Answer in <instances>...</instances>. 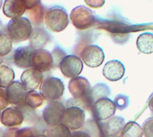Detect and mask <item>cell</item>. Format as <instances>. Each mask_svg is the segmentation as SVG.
Listing matches in <instances>:
<instances>
[{
    "mask_svg": "<svg viewBox=\"0 0 153 137\" xmlns=\"http://www.w3.org/2000/svg\"><path fill=\"white\" fill-rule=\"evenodd\" d=\"M149 108H150V109L153 112V96L151 98V100L149 101Z\"/></svg>",
    "mask_w": 153,
    "mask_h": 137,
    "instance_id": "836d02e7",
    "label": "cell"
},
{
    "mask_svg": "<svg viewBox=\"0 0 153 137\" xmlns=\"http://www.w3.org/2000/svg\"><path fill=\"white\" fill-rule=\"evenodd\" d=\"M91 109L94 117L98 120L104 121L111 118L115 115L117 106L110 99L102 97L93 103Z\"/></svg>",
    "mask_w": 153,
    "mask_h": 137,
    "instance_id": "9c48e42d",
    "label": "cell"
},
{
    "mask_svg": "<svg viewBox=\"0 0 153 137\" xmlns=\"http://www.w3.org/2000/svg\"><path fill=\"white\" fill-rule=\"evenodd\" d=\"M31 67L42 74L51 70L54 67V58L48 50L42 48L34 50L30 58Z\"/></svg>",
    "mask_w": 153,
    "mask_h": 137,
    "instance_id": "30bf717a",
    "label": "cell"
},
{
    "mask_svg": "<svg viewBox=\"0 0 153 137\" xmlns=\"http://www.w3.org/2000/svg\"><path fill=\"white\" fill-rule=\"evenodd\" d=\"M0 120H1V112H0Z\"/></svg>",
    "mask_w": 153,
    "mask_h": 137,
    "instance_id": "74e56055",
    "label": "cell"
},
{
    "mask_svg": "<svg viewBox=\"0 0 153 137\" xmlns=\"http://www.w3.org/2000/svg\"><path fill=\"white\" fill-rule=\"evenodd\" d=\"M33 51L34 50L30 46L17 48L13 53V63L19 68H31L30 58Z\"/></svg>",
    "mask_w": 153,
    "mask_h": 137,
    "instance_id": "2e32d148",
    "label": "cell"
},
{
    "mask_svg": "<svg viewBox=\"0 0 153 137\" xmlns=\"http://www.w3.org/2000/svg\"><path fill=\"white\" fill-rule=\"evenodd\" d=\"M22 2L26 7V10H31L41 4L40 0H22Z\"/></svg>",
    "mask_w": 153,
    "mask_h": 137,
    "instance_id": "4dcf8cb0",
    "label": "cell"
},
{
    "mask_svg": "<svg viewBox=\"0 0 153 137\" xmlns=\"http://www.w3.org/2000/svg\"><path fill=\"white\" fill-rule=\"evenodd\" d=\"M65 111V105L58 101H49L42 112L44 122L50 127L62 124L63 117Z\"/></svg>",
    "mask_w": 153,
    "mask_h": 137,
    "instance_id": "5b68a950",
    "label": "cell"
},
{
    "mask_svg": "<svg viewBox=\"0 0 153 137\" xmlns=\"http://www.w3.org/2000/svg\"><path fill=\"white\" fill-rule=\"evenodd\" d=\"M1 7H3V0H0V9Z\"/></svg>",
    "mask_w": 153,
    "mask_h": 137,
    "instance_id": "d590c367",
    "label": "cell"
},
{
    "mask_svg": "<svg viewBox=\"0 0 153 137\" xmlns=\"http://www.w3.org/2000/svg\"><path fill=\"white\" fill-rule=\"evenodd\" d=\"M46 13L47 11L45 9V6L40 4L35 8L29 10V20L35 27H40V25L43 23Z\"/></svg>",
    "mask_w": 153,
    "mask_h": 137,
    "instance_id": "7402d4cb",
    "label": "cell"
},
{
    "mask_svg": "<svg viewBox=\"0 0 153 137\" xmlns=\"http://www.w3.org/2000/svg\"><path fill=\"white\" fill-rule=\"evenodd\" d=\"M25 11L26 7L22 0H5L3 4L4 14L11 19L22 17Z\"/></svg>",
    "mask_w": 153,
    "mask_h": 137,
    "instance_id": "d6986e66",
    "label": "cell"
},
{
    "mask_svg": "<svg viewBox=\"0 0 153 137\" xmlns=\"http://www.w3.org/2000/svg\"><path fill=\"white\" fill-rule=\"evenodd\" d=\"M71 135L72 134L67 127L63 124H59L50 127L47 131L46 136L48 137H71Z\"/></svg>",
    "mask_w": 153,
    "mask_h": 137,
    "instance_id": "484cf974",
    "label": "cell"
},
{
    "mask_svg": "<svg viewBox=\"0 0 153 137\" xmlns=\"http://www.w3.org/2000/svg\"><path fill=\"white\" fill-rule=\"evenodd\" d=\"M15 74L13 70L7 65H0V88L6 89L13 82H14Z\"/></svg>",
    "mask_w": 153,
    "mask_h": 137,
    "instance_id": "44dd1931",
    "label": "cell"
},
{
    "mask_svg": "<svg viewBox=\"0 0 153 137\" xmlns=\"http://www.w3.org/2000/svg\"><path fill=\"white\" fill-rule=\"evenodd\" d=\"M44 97L40 92H38L36 91L28 92L26 100H25V105L32 109L39 108L43 102H44Z\"/></svg>",
    "mask_w": 153,
    "mask_h": 137,
    "instance_id": "cb8c5ba5",
    "label": "cell"
},
{
    "mask_svg": "<svg viewBox=\"0 0 153 137\" xmlns=\"http://www.w3.org/2000/svg\"><path fill=\"white\" fill-rule=\"evenodd\" d=\"M143 136L145 137H153V117L148 118L143 126Z\"/></svg>",
    "mask_w": 153,
    "mask_h": 137,
    "instance_id": "83f0119b",
    "label": "cell"
},
{
    "mask_svg": "<svg viewBox=\"0 0 153 137\" xmlns=\"http://www.w3.org/2000/svg\"><path fill=\"white\" fill-rule=\"evenodd\" d=\"M51 40V37L48 32L42 27H33L31 34L29 38V46L33 50L44 48L48 43Z\"/></svg>",
    "mask_w": 153,
    "mask_h": 137,
    "instance_id": "9a60e30c",
    "label": "cell"
},
{
    "mask_svg": "<svg viewBox=\"0 0 153 137\" xmlns=\"http://www.w3.org/2000/svg\"><path fill=\"white\" fill-rule=\"evenodd\" d=\"M24 121V116L22 110L18 107L6 108L1 112V120L3 126L6 127H20Z\"/></svg>",
    "mask_w": 153,
    "mask_h": 137,
    "instance_id": "5bb4252c",
    "label": "cell"
},
{
    "mask_svg": "<svg viewBox=\"0 0 153 137\" xmlns=\"http://www.w3.org/2000/svg\"><path fill=\"white\" fill-rule=\"evenodd\" d=\"M125 119L120 117H112L103 123L102 129L106 137H118L125 127Z\"/></svg>",
    "mask_w": 153,
    "mask_h": 137,
    "instance_id": "ac0fdd59",
    "label": "cell"
},
{
    "mask_svg": "<svg viewBox=\"0 0 153 137\" xmlns=\"http://www.w3.org/2000/svg\"><path fill=\"white\" fill-rule=\"evenodd\" d=\"M43 74L34 68H28L21 75V83L28 92L39 89L43 83Z\"/></svg>",
    "mask_w": 153,
    "mask_h": 137,
    "instance_id": "4fadbf2b",
    "label": "cell"
},
{
    "mask_svg": "<svg viewBox=\"0 0 153 137\" xmlns=\"http://www.w3.org/2000/svg\"><path fill=\"white\" fill-rule=\"evenodd\" d=\"M38 136L35 129L30 127H25L19 130H16L14 137H36Z\"/></svg>",
    "mask_w": 153,
    "mask_h": 137,
    "instance_id": "4316f807",
    "label": "cell"
},
{
    "mask_svg": "<svg viewBox=\"0 0 153 137\" xmlns=\"http://www.w3.org/2000/svg\"><path fill=\"white\" fill-rule=\"evenodd\" d=\"M143 127L134 121L126 123L121 133V137H143Z\"/></svg>",
    "mask_w": 153,
    "mask_h": 137,
    "instance_id": "603a6c76",
    "label": "cell"
},
{
    "mask_svg": "<svg viewBox=\"0 0 153 137\" xmlns=\"http://www.w3.org/2000/svg\"><path fill=\"white\" fill-rule=\"evenodd\" d=\"M44 22L48 30L54 32L63 31L69 24L67 11L60 5H54L47 10Z\"/></svg>",
    "mask_w": 153,
    "mask_h": 137,
    "instance_id": "7a4b0ae2",
    "label": "cell"
},
{
    "mask_svg": "<svg viewBox=\"0 0 153 137\" xmlns=\"http://www.w3.org/2000/svg\"><path fill=\"white\" fill-rule=\"evenodd\" d=\"M13 48V41L6 32L0 33V57H6Z\"/></svg>",
    "mask_w": 153,
    "mask_h": 137,
    "instance_id": "d4e9b609",
    "label": "cell"
},
{
    "mask_svg": "<svg viewBox=\"0 0 153 137\" xmlns=\"http://www.w3.org/2000/svg\"><path fill=\"white\" fill-rule=\"evenodd\" d=\"M36 137H48L46 135H38Z\"/></svg>",
    "mask_w": 153,
    "mask_h": 137,
    "instance_id": "e575fe53",
    "label": "cell"
},
{
    "mask_svg": "<svg viewBox=\"0 0 153 137\" xmlns=\"http://www.w3.org/2000/svg\"><path fill=\"white\" fill-rule=\"evenodd\" d=\"M32 29L33 27L30 21L22 16L12 19L6 25L5 32L13 43H20L29 39Z\"/></svg>",
    "mask_w": 153,
    "mask_h": 137,
    "instance_id": "6da1fadb",
    "label": "cell"
},
{
    "mask_svg": "<svg viewBox=\"0 0 153 137\" xmlns=\"http://www.w3.org/2000/svg\"><path fill=\"white\" fill-rule=\"evenodd\" d=\"M103 75L111 82H117L125 74L126 68L125 66L118 60H111L106 63L103 67Z\"/></svg>",
    "mask_w": 153,
    "mask_h": 137,
    "instance_id": "e0dca14e",
    "label": "cell"
},
{
    "mask_svg": "<svg viewBox=\"0 0 153 137\" xmlns=\"http://www.w3.org/2000/svg\"><path fill=\"white\" fill-rule=\"evenodd\" d=\"M6 95L11 105L22 107L25 105V100L28 91L25 89L21 81L13 82L6 89Z\"/></svg>",
    "mask_w": 153,
    "mask_h": 137,
    "instance_id": "7c38bea8",
    "label": "cell"
},
{
    "mask_svg": "<svg viewBox=\"0 0 153 137\" xmlns=\"http://www.w3.org/2000/svg\"><path fill=\"white\" fill-rule=\"evenodd\" d=\"M61 73L67 78H75L79 76L83 69L82 60L74 55L65 56L59 63Z\"/></svg>",
    "mask_w": 153,
    "mask_h": 137,
    "instance_id": "ba28073f",
    "label": "cell"
},
{
    "mask_svg": "<svg viewBox=\"0 0 153 137\" xmlns=\"http://www.w3.org/2000/svg\"><path fill=\"white\" fill-rule=\"evenodd\" d=\"M65 85L63 82L56 77H47L40 87V93L45 100L48 101H58L64 94Z\"/></svg>",
    "mask_w": 153,
    "mask_h": 137,
    "instance_id": "277c9868",
    "label": "cell"
},
{
    "mask_svg": "<svg viewBox=\"0 0 153 137\" xmlns=\"http://www.w3.org/2000/svg\"><path fill=\"white\" fill-rule=\"evenodd\" d=\"M85 4L91 8H100L105 4L106 0H84Z\"/></svg>",
    "mask_w": 153,
    "mask_h": 137,
    "instance_id": "f546056e",
    "label": "cell"
},
{
    "mask_svg": "<svg viewBox=\"0 0 153 137\" xmlns=\"http://www.w3.org/2000/svg\"><path fill=\"white\" fill-rule=\"evenodd\" d=\"M136 46L139 51L143 54L153 53V33H142L137 38Z\"/></svg>",
    "mask_w": 153,
    "mask_h": 137,
    "instance_id": "ffe728a7",
    "label": "cell"
},
{
    "mask_svg": "<svg viewBox=\"0 0 153 137\" xmlns=\"http://www.w3.org/2000/svg\"><path fill=\"white\" fill-rule=\"evenodd\" d=\"M71 137H91V136L83 131H76L71 135Z\"/></svg>",
    "mask_w": 153,
    "mask_h": 137,
    "instance_id": "1f68e13d",
    "label": "cell"
},
{
    "mask_svg": "<svg viewBox=\"0 0 153 137\" xmlns=\"http://www.w3.org/2000/svg\"><path fill=\"white\" fill-rule=\"evenodd\" d=\"M9 101L6 95V92L4 88H0V112L4 110L9 105Z\"/></svg>",
    "mask_w": 153,
    "mask_h": 137,
    "instance_id": "f1b7e54d",
    "label": "cell"
},
{
    "mask_svg": "<svg viewBox=\"0 0 153 137\" xmlns=\"http://www.w3.org/2000/svg\"><path fill=\"white\" fill-rule=\"evenodd\" d=\"M81 57L82 62L91 68L100 66L105 59L103 50L97 45H89L85 47L81 53Z\"/></svg>",
    "mask_w": 153,
    "mask_h": 137,
    "instance_id": "8fae6325",
    "label": "cell"
},
{
    "mask_svg": "<svg viewBox=\"0 0 153 137\" xmlns=\"http://www.w3.org/2000/svg\"><path fill=\"white\" fill-rule=\"evenodd\" d=\"M85 121L84 110L78 106L72 105L65 109L62 124L69 130H77L81 128Z\"/></svg>",
    "mask_w": 153,
    "mask_h": 137,
    "instance_id": "52a82bcc",
    "label": "cell"
},
{
    "mask_svg": "<svg viewBox=\"0 0 153 137\" xmlns=\"http://www.w3.org/2000/svg\"><path fill=\"white\" fill-rule=\"evenodd\" d=\"M70 20L73 25L78 30H86L95 23L93 12L85 5H79L74 8L70 13Z\"/></svg>",
    "mask_w": 153,
    "mask_h": 137,
    "instance_id": "3957f363",
    "label": "cell"
},
{
    "mask_svg": "<svg viewBox=\"0 0 153 137\" xmlns=\"http://www.w3.org/2000/svg\"><path fill=\"white\" fill-rule=\"evenodd\" d=\"M68 89L74 100L84 102L91 99V87L89 81L82 77L77 76L71 79L68 83Z\"/></svg>",
    "mask_w": 153,
    "mask_h": 137,
    "instance_id": "8992f818",
    "label": "cell"
},
{
    "mask_svg": "<svg viewBox=\"0 0 153 137\" xmlns=\"http://www.w3.org/2000/svg\"><path fill=\"white\" fill-rule=\"evenodd\" d=\"M5 30H6V26H4V25L3 24V22L0 21V33L5 32Z\"/></svg>",
    "mask_w": 153,
    "mask_h": 137,
    "instance_id": "d6a6232c",
    "label": "cell"
},
{
    "mask_svg": "<svg viewBox=\"0 0 153 137\" xmlns=\"http://www.w3.org/2000/svg\"><path fill=\"white\" fill-rule=\"evenodd\" d=\"M2 62H3V59H2V57H0V65H1Z\"/></svg>",
    "mask_w": 153,
    "mask_h": 137,
    "instance_id": "8d00e7d4",
    "label": "cell"
}]
</instances>
